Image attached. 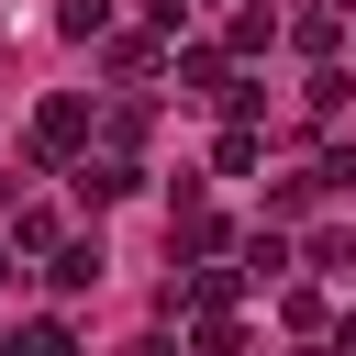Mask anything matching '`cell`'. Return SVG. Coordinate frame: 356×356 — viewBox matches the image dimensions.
Wrapping results in <instances>:
<instances>
[{"mask_svg": "<svg viewBox=\"0 0 356 356\" xmlns=\"http://www.w3.org/2000/svg\"><path fill=\"white\" fill-rule=\"evenodd\" d=\"M0 234H11V256H56V245H67V222H56L44 200H22V211H0Z\"/></svg>", "mask_w": 356, "mask_h": 356, "instance_id": "2", "label": "cell"}, {"mask_svg": "<svg viewBox=\"0 0 356 356\" xmlns=\"http://www.w3.org/2000/svg\"><path fill=\"white\" fill-rule=\"evenodd\" d=\"M300 267H323V278H356V234H312V245H300Z\"/></svg>", "mask_w": 356, "mask_h": 356, "instance_id": "7", "label": "cell"}, {"mask_svg": "<svg viewBox=\"0 0 356 356\" xmlns=\"http://www.w3.org/2000/svg\"><path fill=\"white\" fill-rule=\"evenodd\" d=\"M345 56H356V22H345Z\"/></svg>", "mask_w": 356, "mask_h": 356, "instance_id": "11", "label": "cell"}, {"mask_svg": "<svg viewBox=\"0 0 356 356\" xmlns=\"http://www.w3.org/2000/svg\"><path fill=\"white\" fill-rule=\"evenodd\" d=\"M289 267H300V245H289L278 222H256V234H245V278H289Z\"/></svg>", "mask_w": 356, "mask_h": 356, "instance_id": "3", "label": "cell"}, {"mask_svg": "<svg viewBox=\"0 0 356 356\" xmlns=\"http://www.w3.org/2000/svg\"><path fill=\"white\" fill-rule=\"evenodd\" d=\"M100 267H111V256H100V234H89V245H56L44 278H56V289H100Z\"/></svg>", "mask_w": 356, "mask_h": 356, "instance_id": "5", "label": "cell"}, {"mask_svg": "<svg viewBox=\"0 0 356 356\" xmlns=\"http://www.w3.org/2000/svg\"><path fill=\"white\" fill-rule=\"evenodd\" d=\"M278 323H289V334H323L334 312H323V289H289V300H278Z\"/></svg>", "mask_w": 356, "mask_h": 356, "instance_id": "8", "label": "cell"}, {"mask_svg": "<svg viewBox=\"0 0 356 356\" xmlns=\"http://www.w3.org/2000/svg\"><path fill=\"white\" fill-rule=\"evenodd\" d=\"M89 134H100V100H78V89H44V100H33V156H44V167L78 156Z\"/></svg>", "mask_w": 356, "mask_h": 356, "instance_id": "1", "label": "cell"}, {"mask_svg": "<svg viewBox=\"0 0 356 356\" xmlns=\"http://www.w3.org/2000/svg\"><path fill=\"white\" fill-rule=\"evenodd\" d=\"M211 167H222V178H245V167H256V122H245V111L222 122V145H211Z\"/></svg>", "mask_w": 356, "mask_h": 356, "instance_id": "6", "label": "cell"}, {"mask_svg": "<svg viewBox=\"0 0 356 356\" xmlns=\"http://www.w3.org/2000/svg\"><path fill=\"white\" fill-rule=\"evenodd\" d=\"M0 278H11V234H0Z\"/></svg>", "mask_w": 356, "mask_h": 356, "instance_id": "10", "label": "cell"}, {"mask_svg": "<svg viewBox=\"0 0 356 356\" xmlns=\"http://www.w3.org/2000/svg\"><path fill=\"white\" fill-rule=\"evenodd\" d=\"M167 44H178V33H156V22H145V33H122V44H111V67H122V78H156V67H167Z\"/></svg>", "mask_w": 356, "mask_h": 356, "instance_id": "4", "label": "cell"}, {"mask_svg": "<svg viewBox=\"0 0 356 356\" xmlns=\"http://www.w3.org/2000/svg\"><path fill=\"white\" fill-rule=\"evenodd\" d=\"M334 334H345V345H356V312H334Z\"/></svg>", "mask_w": 356, "mask_h": 356, "instance_id": "9", "label": "cell"}]
</instances>
